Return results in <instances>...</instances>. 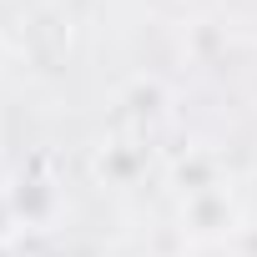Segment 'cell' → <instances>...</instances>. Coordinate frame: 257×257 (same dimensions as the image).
<instances>
[{"label": "cell", "instance_id": "1", "mask_svg": "<svg viewBox=\"0 0 257 257\" xmlns=\"http://www.w3.org/2000/svg\"><path fill=\"white\" fill-rule=\"evenodd\" d=\"M182 222H187L192 237H202V242H222V237H232V232L242 227V212H237L227 182H217V187H202V192L182 197Z\"/></svg>", "mask_w": 257, "mask_h": 257}, {"label": "cell", "instance_id": "2", "mask_svg": "<svg viewBox=\"0 0 257 257\" xmlns=\"http://www.w3.org/2000/svg\"><path fill=\"white\" fill-rule=\"evenodd\" d=\"M6 192H11V207H16V227H51L56 212H61V192L46 177H26Z\"/></svg>", "mask_w": 257, "mask_h": 257}, {"label": "cell", "instance_id": "3", "mask_svg": "<svg viewBox=\"0 0 257 257\" xmlns=\"http://www.w3.org/2000/svg\"><path fill=\"white\" fill-rule=\"evenodd\" d=\"M232 247H237V257H257V222H242L232 232Z\"/></svg>", "mask_w": 257, "mask_h": 257}, {"label": "cell", "instance_id": "4", "mask_svg": "<svg viewBox=\"0 0 257 257\" xmlns=\"http://www.w3.org/2000/svg\"><path fill=\"white\" fill-rule=\"evenodd\" d=\"M0 257H21V247H16L11 237H0Z\"/></svg>", "mask_w": 257, "mask_h": 257}]
</instances>
